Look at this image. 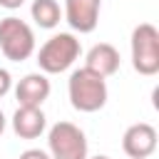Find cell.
Segmentation results:
<instances>
[{
	"mask_svg": "<svg viewBox=\"0 0 159 159\" xmlns=\"http://www.w3.org/2000/svg\"><path fill=\"white\" fill-rule=\"evenodd\" d=\"M70 102L77 112H97L107 104V82L87 67H80L70 75L67 82Z\"/></svg>",
	"mask_w": 159,
	"mask_h": 159,
	"instance_id": "obj_1",
	"label": "cell"
},
{
	"mask_svg": "<svg viewBox=\"0 0 159 159\" xmlns=\"http://www.w3.org/2000/svg\"><path fill=\"white\" fill-rule=\"evenodd\" d=\"M82 47H80V40L72 35V32H57L52 35L37 52V65L42 72L47 75H60L65 72L77 57H80Z\"/></svg>",
	"mask_w": 159,
	"mask_h": 159,
	"instance_id": "obj_2",
	"label": "cell"
},
{
	"mask_svg": "<svg viewBox=\"0 0 159 159\" xmlns=\"http://www.w3.org/2000/svg\"><path fill=\"white\" fill-rule=\"evenodd\" d=\"M132 65L144 77L159 72V30L149 22L132 30Z\"/></svg>",
	"mask_w": 159,
	"mask_h": 159,
	"instance_id": "obj_3",
	"label": "cell"
},
{
	"mask_svg": "<svg viewBox=\"0 0 159 159\" xmlns=\"http://www.w3.org/2000/svg\"><path fill=\"white\" fill-rule=\"evenodd\" d=\"M0 50L7 60L22 62L35 52V32L20 17H2L0 20Z\"/></svg>",
	"mask_w": 159,
	"mask_h": 159,
	"instance_id": "obj_4",
	"label": "cell"
},
{
	"mask_svg": "<svg viewBox=\"0 0 159 159\" xmlns=\"http://www.w3.org/2000/svg\"><path fill=\"white\" fill-rule=\"evenodd\" d=\"M50 159H87V137L72 122L52 124L47 134Z\"/></svg>",
	"mask_w": 159,
	"mask_h": 159,
	"instance_id": "obj_5",
	"label": "cell"
},
{
	"mask_svg": "<svg viewBox=\"0 0 159 159\" xmlns=\"http://www.w3.org/2000/svg\"><path fill=\"white\" fill-rule=\"evenodd\" d=\"M122 149L129 159H147L157 149V129L147 122L132 124L122 137Z\"/></svg>",
	"mask_w": 159,
	"mask_h": 159,
	"instance_id": "obj_6",
	"label": "cell"
},
{
	"mask_svg": "<svg viewBox=\"0 0 159 159\" xmlns=\"http://www.w3.org/2000/svg\"><path fill=\"white\" fill-rule=\"evenodd\" d=\"M102 0H65V20L77 32H92L99 22Z\"/></svg>",
	"mask_w": 159,
	"mask_h": 159,
	"instance_id": "obj_7",
	"label": "cell"
},
{
	"mask_svg": "<svg viewBox=\"0 0 159 159\" xmlns=\"http://www.w3.org/2000/svg\"><path fill=\"white\" fill-rule=\"evenodd\" d=\"M15 97H17L20 107H40L50 97V80L40 72L25 75L15 87Z\"/></svg>",
	"mask_w": 159,
	"mask_h": 159,
	"instance_id": "obj_8",
	"label": "cell"
},
{
	"mask_svg": "<svg viewBox=\"0 0 159 159\" xmlns=\"http://www.w3.org/2000/svg\"><path fill=\"white\" fill-rule=\"evenodd\" d=\"M84 67L92 70L94 75L99 77H109L119 70V52L114 45L109 42H99L94 45L89 52H87V60H84Z\"/></svg>",
	"mask_w": 159,
	"mask_h": 159,
	"instance_id": "obj_9",
	"label": "cell"
},
{
	"mask_svg": "<svg viewBox=\"0 0 159 159\" xmlns=\"http://www.w3.org/2000/svg\"><path fill=\"white\" fill-rule=\"evenodd\" d=\"M45 114L40 107H17L12 114V132L20 139H35L45 132Z\"/></svg>",
	"mask_w": 159,
	"mask_h": 159,
	"instance_id": "obj_10",
	"label": "cell"
},
{
	"mask_svg": "<svg viewBox=\"0 0 159 159\" xmlns=\"http://www.w3.org/2000/svg\"><path fill=\"white\" fill-rule=\"evenodd\" d=\"M30 12H32V20L40 27H45V30L57 27L60 25V17H62L57 0H35L32 7H30Z\"/></svg>",
	"mask_w": 159,
	"mask_h": 159,
	"instance_id": "obj_11",
	"label": "cell"
},
{
	"mask_svg": "<svg viewBox=\"0 0 159 159\" xmlns=\"http://www.w3.org/2000/svg\"><path fill=\"white\" fill-rule=\"evenodd\" d=\"M10 87H12V77H10L7 70L0 67V97H5V94L10 92Z\"/></svg>",
	"mask_w": 159,
	"mask_h": 159,
	"instance_id": "obj_12",
	"label": "cell"
},
{
	"mask_svg": "<svg viewBox=\"0 0 159 159\" xmlns=\"http://www.w3.org/2000/svg\"><path fill=\"white\" fill-rule=\"evenodd\" d=\"M17 159H50V154L42 152V149H27V152H22Z\"/></svg>",
	"mask_w": 159,
	"mask_h": 159,
	"instance_id": "obj_13",
	"label": "cell"
},
{
	"mask_svg": "<svg viewBox=\"0 0 159 159\" xmlns=\"http://www.w3.org/2000/svg\"><path fill=\"white\" fill-rule=\"evenodd\" d=\"M22 2H25V0H0V5H2V7H7V10H17Z\"/></svg>",
	"mask_w": 159,
	"mask_h": 159,
	"instance_id": "obj_14",
	"label": "cell"
},
{
	"mask_svg": "<svg viewBox=\"0 0 159 159\" xmlns=\"http://www.w3.org/2000/svg\"><path fill=\"white\" fill-rule=\"evenodd\" d=\"M5 132V114H2V109H0V134Z\"/></svg>",
	"mask_w": 159,
	"mask_h": 159,
	"instance_id": "obj_15",
	"label": "cell"
},
{
	"mask_svg": "<svg viewBox=\"0 0 159 159\" xmlns=\"http://www.w3.org/2000/svg\"><path fill=\"white\" fill-rule=\"evenodd\" d=\"M92 159H109L107 154H97V157H92Z\"/></svg>",
	"mask_w": 159,
	"mask_h": 159,
	"instance_id": "obj_16",
	"label": "cell"
}]
</instances>
